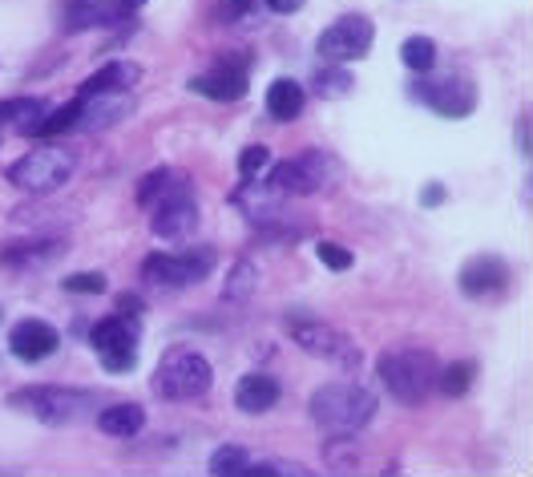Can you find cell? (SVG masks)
<instances>
[{
	"label": "cell",
	"instance_id": "cell-1",
	"mask_svg": "<svg viewBox=\"0 0 533 477\" xmlns=\"http://www.w3.org/2000/svg\"><path fill=\"white\" fill-rule=\"evenodd\" d=\"M380 385L392 393V401L400 405H424V397H429L437 389V356L433 352H420V348H400V352H384L380 364Z\"/></svg>",
	"mask_w": 533,
	"mask_h": 477
},
{
	"label": "cell",
	"instance_id": "cell-2",
	"mask_svg": "<svg viewBox=\"0 0 533 477\" xmlns=\"http://www.w3.org/2000/svg\"><path fill=\"white\" fill-rule=\"evenodd\" d=\"M311 421L332 433H360L376 417V397L364 385H324L311 397Z\"/></svg>",
	"mask_w": 533,
	"mask_h": 477
},
{
	"label": "cell",
	"instance_id": "cell-3",
	"mask_svg": "<svg viewBox=\"0 0 533 477\" xmlns=\"http://www.w3.org/2000/svg\"><path fill=\"white\" fill-rule=\"evenodd\" d=\"M73 170H77V154L69 146L45 142L9 166V182L29 190V195H53V190H61L73 178Z\"/></svg>",
	"mask_w": 533,
	"mask_h": 477
},
{
	"label": "cell",
	"instance_id": "cell-4",
	"mask_svg": "<svg viewBox=\"0 0 533 477\" xmlns=\"http://www.w3.org/2000/svg\"><path fill=\"white\" fill-rule=\"evenodd\" d=\"M210 385H215V368H210L206 356L198 352H166L162 364L154 368V393L162 401H198L210 393Z\"/></svg>",
	"mask_w": 533,
	"mask_h": 477
},
{
	"label": "cell",
	"instance_id": "cell-5",
	"mask_svg": "<svg viewBox=\"0 0 533 477\" xmlns=\"http://www.w3.org/2000/svg\"><path fill=\"white\" fill-rule=\"evenodd\" d=\"M13 409L33 413L41 425H77L97 409V397L85 389H61V385H41V389H21L13 393Z\"/></svg>",
	"mask_w": 533,
	"mask_h": 477
},
{
	"label": "cell",
	"instance_id": "cell-6",
	"mask_svg": "<svg viewBox=\"0 0 533 477\" xmlns=\"http://www.w3.org/2000/svg\"><path fill=\"white\" fill-rule=\"evenodd\" d=\"M332 178H336V158L324 150H307L299 158H287V162L271 166V174H267V182L283 199L287 195H315V190H324Z\"/></svg>",
	"mask_w": 533,
	"mask_h": 477
},
{
	"label": "cell",
	"instance_id": "cell-7",
	"mask_svg": "<svg viewBox=\"0 0 533 477\" xmlns=\"http://www.w3.org/2000/svg\"><path fill=\"white\" fill-rule=\"evenodd\" d=\"M372 41H376V25H372V17H364V13H344L340 21H332L324 33H319L315 53L324 57V61H332V65H344V61H360V57H368Z\"/></svg>",
	"mask_w": 533,
	"mask_h": 477
},
{
	"label": "cell",
	"instance_id": "cell-8",
	"mask_svg": "<svg viewBox=\"0 0 533 477\" xmlns=\"http://www.w3.org/2000/svg\"><path fill=\"white\" fill-rule=\"evenodd\" d=\"M287 336H291L303 352H311V356H319V360H328V364H336V368H360V348H356L344 332H336L332 324L291 316V320H287Z\"/></svg>",
	"mask_w": 533,
	"mask_h": 477
},
{
	"label": "cell",
	"instance_id": "cell-9",
	"mask_svg": "<svg viewBox=\"0 0 533 477\" xmlns=\"http://www.w3.org/2000/svg\"><path fill=\"white\" fill-rule=\"evenodd\" d=\"M210 271H215V251L210 247L186 251V255H146V263H142V279L154 283V288H166V292L202 283Z\"/></svg>",
	"mask_w": 533,
	"mask_h": 477
},
{
	"label": "cell",
	"instance_id": "cell-10",
	"mask_svg": "<svg viewBox=\"0 0 533 477\" xmlns=\"http://www.w3.org/2000/svg\"><path fill=\"white\" fill-rule=\"evenodd\" d=\"M93 348H97V360L105 372H130L138 364V324L134 320H122V316H110L93 324Z\"/></svg>",
	"mask_w": 533,
	"mask_h": 477
},
{
	"label": "cell",
	"instance_id": "cell-11",
	"mask_svg": "<svg viewBox=\"0 0 533 477\" xmlns=\"http://www.w3.org/2000/svg\"><path fill=\"white\" fill-rule=\"evenodd\" d=\"M412 98L424 102L429 110H437L441 118H469L477 110V85L469 77L453 73V77H441V81L412 85Z\"/></svg>",
	"mask_w": 533,
	"mask_h": 477
},
{
	"label": "cell",
	"instance_id": "cell-12",
	"mask_svg": "<svg viewBox=\"0 0 533 477\" xmlns=\"http://www.w3.org/2000/svg\"><path fill=\"white\" fill-rule=\"evenodd\" d=\"M134 114V98L126 89H101V93H77V126L73 130H85V134H101L118 122H126Z\"/></svg>",
	"mask_w": 533,
	"mask_h": 477
},
{
	"label": "cell",
	"instance_id": "cell-13",
	"mask_svg": "<svg viewBox=\"0 0 533 477\" xmlns=\"http://www.w3.org/2000/svg\"><path fill=\"white\" fill-rule=\"evenodd\" d=\"M194 227H198V203H194V195H190L182 182L174 190L166 186V195L158 199V211H154V235L166 239V243H178Z\"/></svg>",
	"mask_w": 533,
	"mask_h": 477
},
{
	"label": "cell",
	"instance_id": "cell-14",
	"mask_svg": "<svg viewBox=\"0 0 533 477\" xmlns=\"http://www.w3.org/2000/svg\"><path fill=\"white\" fill-rule=\"evenodd\" d=\"M505 288H509V267L497 255H481L461 267V292L469 300H489V296H501Z\"/></svg>",
	"mask_w": 533,
	"mask_h": 477
},
{
	"label": "cell",
	"instance_id": "cell-15",
	"mask_svg": "<svg viewBox=\"0 0 533 477\" xmlns=\"http://www.w3.org/2000/svg\"><path fill=\"white\" fill-rule=\"evenodd\" d=\"M126 9L118 0H65L61 5V29L81 33V29H101V25H118Z\"/></svg>",
	"mask_w": 533,
	"mask_h": 477
},
{
	"label": "cell",
	"instance_id": "cell-16",
	"mask_svg": "<svg viewBox=\"0 0 533 477\" xmlns=\"http://www.w3.org/2000/svg\"><path fill=\"white\" fill-rule=\"evenodd\" d=\"M57 344H61V336H57V328L45 324V320H21V324L9 332V348H13V356L25 360V364H37V360L53 356Z\"/></svg>",
	"mask_w": 533,
	"mask_h": 477
},
{
	"label": "cell",
	"instance_id": "cell-17",
	"mask_svg": "<svg viewBox=\"0 0 533 477\" xmlns=\"http://www.w3.org/2000/svg\"><path fill=\"white\" fill-rule=\"evenodd\" d=\"M231 203L251 219V223H259V227H271V219L279 215V203H283V195L267 182V178H247L235 195H231Z\"/></svg>",
	"mask_w": 533,
	"mask_h": 477
},
{
	"label": "cell",
	"instance_id": "cell-18",
	"mask_svg": "<svg viewBox=\"0 0 533 477\" xmlns=\"http://www.w3.org/2000/svg\"><path fill=\"white\" fill-rule=\"evenodd\" d=\"M190 89L202 93V98H210V102H239V98H247V69L215 65L210 73L190 77Z\"/></svg>",
	"mask_w": 533,
	"mask_h": 477
},
{
	"label": "cell",
	"instance_id": "cell-19",
	"mask_svg": "<svg viewBox=\"0 0 533 477\" xmlns=\"http://www.w3.org/2000/svg\"><path fill=\"white\" fill-rule=\"evenodd\" d=\"M65 255V239H25L0 247V267H45Z\"/></svg>",
	"mask_w": 533,
	"mask_h": 477
},
{
	"label": "cell",
	"instance_id": "cell-20",
	"mask_svg": "<svg viewBox=\"0 0 533 477\" xmlns=\"http://www.w3.org/2000/svg\"><path fill=\"white\" fill-rule=\"evenodd\" d=\"M235 405L243 413H267L279 405V380L275 376H263V372H251L239 380V389H235Z\"/></svg>",
	"mask_w": 533,
	"mask_h": 477
},
{
	"label": "cell",
	"instance_id": "cell-21",
	"mask_svg": "<svg viewBox=\"0 0 533 477\" xmlns=\"http://www.w3.org/2000/svg\"><path fill=\"white\" fill-rule=\"evenodd\" d=\"M303 102H307L303 98V85L295 77H275L267 85V114L275 122H295L303 114Z\"/></svg>",
	"mask_w": 533,
	"mask_h": 477
},
{
	"label": "cell",
	"instance_id": "cell-22",
	"mask_svg": "<svg viewBox=\"0 0 533 477\" xmlns=\"http://www.w3.org/2000/svg\"><path fill=\"white\" fill-rule=\"evenodd\" d=\"M146 425V409L142 405H110L97 413V429L105 437H138Z\"/></svg>",
	"mask_w": 533,
	"mask_h": 477
},
{
	"label": "cell",
	"instance_id": "cell-23",
	"mask_svg": "<svg viewBox=\"0 0 533 477\" xmlns=\"http://www.w3.org/2000/svg\"><path fill=\"white\" fill-rule=\"evenodd\" d=\"M45 110L49 106L41 98H9V102H0V126H9V130L29 138V130L45 118Z\"/></svg>",
	"mask_w": 533,
	"mask_h": 477
},
{
	"label": "cell",
	"instance_id": "cell-24",
	"mask_svg": "<svg viewBox=\"0 0 533 477\" xmlns=\"http://www.w3.org/2000/svg\"><path fill=\"white\" fill-rule=\"evenodd\" d=\"M138 81V65H130V61H114V65H101L93 77H85L81 81V98L85 93H101V89H130Z\"/></svg>",
	"mask_w": 533,
	"mask_h": 477
},
{
	"label": "cell",
	"instance_id": "cell-25",
	"mask_svg": "<svg viewBox=\"0 0 533 477\" xmlns=\"http://www.w3.org/2000/svg\"><path fill=\"white\" fill-rule=\"evenodd\" d=\"M255 288H259V267H255L251 259H239V263L231 267V275H227L223 300H227V304H247V300L255 296Z\"/></svg>",
	"mask_w": 533,
	"mask_h": 477
},
{
	"label": "cell",
	"instance_id": "cell-26",
	"mask_svg": "<svg viewBox=\"0 0 533 477\" xmlns=\"http://www.w3.org/2000/svg\"><path fill=\"white\" fill-rule=\"evenodd\" d=\"M400 61H404L412 73H433V65H437V45H433L429 37H408V41L400 45Z\"/></svg>",
	"mask_w": 533,
	"mask_h": 477
},
{
	"label": "cell",
	"instance_id": "cell-27",
	"mask_svg": "<svg viewBox=\"0 0 533 477\" xmlns=\"http://www.w3.org/2000/svg\"><path fill=\"white\" fill-rule=\"evenodd\" d=\"M473 364L469 360H457V364H449V368H441L437 372V389L445 393V397H465L469 393V385H473Z\"/></svg>",
	"mask_w": 533,
	"mask_h": 477
},
{
	"label": "cell",
	"instance_id": "cell-28",
	"mask_svg": "<svg viewBox=\"0 0 533 477\" xmlns=\"http://www.w3.org/2000/svg\"><path fill=\"white\" fill-rule=\"evenodd\" d=\"M73 126H77V102L61 106V110H45V118L29 130V138H57V134L73 130Z\"/></svg>",
	"mask_w": 533,
	"mask_h": 477
},
{
	"label": "cell",
	"instance_id": "cell-29",
	"mask_svg": "<svg viewBox=\"0 0 533 477\" xmlns=\"http://www.w3.org/2000/svg\"><path fill=\"white\" fill-rule=\"evenodd\" d=\"M324 457L332 469H352L360 465V453H356V433H332L328 445H324Z\"/></svg>",
	"mask_w": 533,
	"mask_h": 477
},
{
	"label": "cell",
	"instance_id": "cell-30",
	"mask_svg": "<svg viewBox=\"0 0 533 477\" xmlns=\"http://www.w3.org/2000/svg\"><path fill=\"white\" fill-rule=\"evenodd\" d=\"M311 85H315L319 98H340V93L352 89V73H344V69H336V65L328 61V69H319Z\"/></svg>",
	"mask_w": 533,
	"mask_h": 477
},
{
	"label": "cell",
	"instance_id": "cell-31",
	"mask_svg": "<svg viewBox=\"0 0 533 477\" xmlns=\"http://www.w3.org/2000/svg\"><path fill=\"white\" fill-rule=\"evenodd\" d=\"M251 457L243 445H219L215 457H210V473H247Z\"/></svg>",
	"mask_w": 533,
	"mask_h": 477
},
{
	"label": "cell",
	"instance_id": "cell-32",
	"mask_svg": "<svg viewBox=\"0 0 533 477\" xmlns=\"http://www.w3.org/2000/svg\"><path fill=\"white\" fill-rule=\"evenodd\" d=\"M174 182V174L170 170H154V174H146L142 182H138V203L142 207H154L162 195H166V186Z\"/></svg>",
	"mask_w": 533,
	"mask_h": 477
},
{
	"label": "cell",
	"instance_id": "cell-33",
	"mask_svg": "<svg viewBox=\"0 0 533 477\" xmlns=\"http://www.w3.org/2000/svg\"><path fill=\"white\" fill-rule=\"evenodd\" d=\"M65 292H77V296H101V292H105V275H101V271L65 275Z\"/></svg>",
	"mask_w": 533,
	"mask_h": 477
},
{
	"label": "cell",
	"instance_id": "cell-34",
	"mask_svg": "<svg viewBox=\"0 0 533 477\" xmlns=\"http://www.w3.org/2000/svg\"><path fill=\"white\" fill-rule=\"evenodd\" d=\"M315 255H319V263H324L328 271H348L352 267V251L348 247H340V243H332V239H324L315 247Z\"/></svg>",
	"mask_w": 533,
	"mask_h": 477
},
{
	"label": "cell",
	"instance_id": "cell-35",
	"mask_svg": "<svg viewBox=\"0 0 533 477\" xmlns=\"http://www.w3.org/2000/svg\"><path fill=\"white\" fill-rule=\"evenodd\" d=\"M267 162H271V150H267V146H247V150L239 154V170H243V178L263 174V170H267Z\"/></svg>",
	"mask_w": 533,
	"mask_h": 477
},
{
	"label": "cell",
	"instance_id": "cell-36",
	"mask_svg": "<svg viewBox=\"0 0 533 477\" xmlns=\"http://www.w3.org/2000/svg\"><path fill=\"white\" fill-rule=\"evenodd\" d=\"M247 473H287V477H303L307 469L303 465H291V461H263V465H247Z\"/></svg>",
	"mask_w": 533,
	"mask_h": 477
},
{
	"label": "cell",
	"instance_id": "cell-37",
	"mask_svg": "<svg viewBox=\"0 0 533 477\" xmlns=\"http://www.w3.org/2000/svg\"><path fill=\"white\" fill-rule=\"evenodd\" d=\"M420 203H424V207H441V203H445V186H441V182H429V186L420 190Z\"/></svg>",
	"mask_w": 533,
	"mask_h": 477
},
{
	"label": "cell",
	"instance_id": "cell-38",
	"mask_svg": "<svg viewBox=\"0 0 533 477\" xmlns=\"http://www.w3.org/2000/svg\"><path fill=\"white\" fill-rule=\"evenodd\" d=\"M251 9V0H223V21H239Z\"/></svg>",
	"mask_w": 533,
	"mask_h": 477
},
{
	"label": "cell",
	"instance_id": "cell-39",
	"mask_svg": "<svg viewBox=\"0 0 533 477\" xmlns=\"http://www.w3.org/2000/svg\"><path fill=\"white\" fill-rule=\"evenodd\" d=\"M263 5H267L271 13H279V17H287V13H299V9H303V0H263Z\"/></svg>",
	"mask_w": 533,
	"mask_h": 477
},
{
	"label": "cell",
	"instance_id": "cell-40",
	"mask_svg": "<svg viewBox=\"0 0 533 477\" xmlns=\"http://www.w3.org/2000/svg\"><path fill=\"white\" fill-rule=\"evenodd\" d=\"M517 150H521V158H529V118L517 122Z\"/></svg>",
	"mask_w": 533,
	"mask_h": 477
},
{
	"label": "cell",
	"instance_id": "cell-41",
	"mask_svg": "<svg viewBox=\"0 0 533 477\" xmlns=\"http://www.w3.org/2000/svg\"><path fill=\"white\" fill-rule=\"evenodd\" d=\"M118 5H122L126 13H134V9H142V5H146V0H118Z\"/></svg>",
	"mask_w": 533,
	"mask_h": 477
},
{
	"label": "cell",
	"instance_id": "cell-42",
	"mask_svg": "<svg viewBox=\"0 0 533 477\" xmlns=\"http://www.w3.org/2000/svg\"><path fill=\"white\" fill-rule=\"evenodd\" d=\"M0 320H5V312H0Z\"/></svg>",
	"mask_w": 533,
	"mask_h": 477
}]
</instances>
